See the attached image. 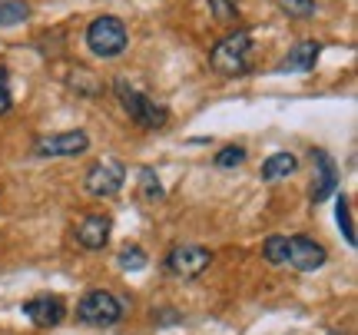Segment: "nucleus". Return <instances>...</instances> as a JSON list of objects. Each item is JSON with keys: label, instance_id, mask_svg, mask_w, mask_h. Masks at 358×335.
Here are the masks:
<instances>
[{"label": "nucleus", "instance_id": "f257e3e1", "mask_svg": "<svg viewBox=\"0 0 358 335\" xmlns=\"http://www.w3.org/2000/svg\"><path fill=\"white\" fill-rule=\"evenodd\" d=\"M209 66L222 73V77H243L252 66V34L249 30H236L229 37H222L209 53Z\"/></svg>", "mask_w": 358, "mask_h": 335}, {"label": "nucleus", "instance_id": "f03ea898", "mask_svg": "<svg viewBox=\"0 0 358 335\" xmlns=\"http://www.w3.org/2000/svg\"><path fill=\"white\" fill-rule=\"evenodd\" d=\"M113 93H116V100L123 104V110L129 113V120H133L136 127H143V129L166 127V116H169L166 106L153 104L150 97H143L140 90H133L127 80H116V83H113Z\"/></svg>", "mask_w": 358, "mask_h": 335}, {"label": "nucleus", "instance_id": "7ed1b4c3", "mask_svg": "<svg viewBox=\"0 0 358 335\" xmlns=\"http://www.w3.org/2000/svg\"><path fill=\"white\" fill-rule=\"evenodd\" d=\"M77 319L83 325H116L123 319V302L113 296V292H106V289H90L87 296L77 302Z\"/></svg>", "mask_w": 358, "mask_h": 335}, {"label": "nucleus", "instance_id": "20e7f679", "mask_svg": "<svg viewBox=\"0 0 358 335\" xmlns=\"http://www.w3.org/2000/svg\"><path fill=\"white\" fill-rule=\"evenodd\" d=\"M127 24L120 17H96L93 24L87 27V47L96 57H116V53L127 50Z\"/></svg>", "mask_w": 358, "mask_h": 335}, {"label": "nucleus", "instance_id": "39448f33", "mask_svg": "<svg viewBox=\"0 0 358 335\" xmlns=\"http://www.w3.org/2000/svg\"><path fill=\"white\" fill-rule=\"evenodd\" d=\"M123 183H127V166L120 163V159H100V163H93L87 173V193L90 196H100V199H110L123 190Z\"/></svg>", "mask_w": 358, "mask_h": 335}, {"label": "nucleus", "instance_id": "423d86ee", "mask_svg": "<svg viewBox=\"0 0 358 335\" xmlns=\"http://www.w3.org/2000/svg\"><path fill=\"white\" fill-rule=\"evenodd\" d=\"M209 262H213V252L203 245H176L166 256V272L179 279H196L209 269Z\"/></svg>", "mask_w": 358, "mask_h": 335}, {"label": "nucleus", "instance_id": "0eeeda50", "mask_svg": "<svg viewBox=\"0 0 358 335\" xmlns=\"http://www.w3.org/2000/svg\"><path fill=\"white\" fill-rule=\"evenodd\" d=\"M90 136L83 129H66V133H53V136H40L34 153L37 156H80L87 153Z\"/></svg>", "mask_w": 358, "mask_h": 335}, {"label": "nucleus", "instance_id": "6e6552de", "mask_svg": "<svg viewBox=\"0 0 358 335\" xmlns=\"http://www.w3.org/2000/svg\"><path fill=\"white\" fill-rule=\"evenodd\" d=\"M325 259H329V252H325L322 243H315V239H308V236H292V239H289L285 262H292L299 272L319 269V266H325Z\"/></svg>", "mask_w": 358, "mask_h": 335}, {"label": "nucleus", "instance_id": "1a4fd4ad", "mask_svg": "<svg viewBox=\"0 0 358 335\" xmlns=\"http://www.w3.org/2000/svg\"><path fill=\"white\" fill-rule=\"evenodd\" d=\"M24 315L40 329H53L66 319V306L60 296H37L24 306Z\"/></svg>", "mask_w": 358, "mask_h": 335}, {"label": "nucleus", "instance_id": "9d476101", "mask_svg": "<svg viewBox=\"0 0 358 335\" xmlns=\"http://www.w3.org/2000/svg\"><path fill=\"white\" fill-rule=\"evenodd\" d=\"M315 159V183H312V203H322V199H329L335 196L338 190V169H335V159L325 150H315L312 153Z\"/></svg>", "mask_w": 358, "mask_h": 335}, {"label": "nucleus", "instance_id": "9b49d317", "mask_svg": "<svg viewBox=\"0 0 358 335\" xmlns=\"http://www.w3.org/2000/svg\"><path fill=\"white\" fill-rule=\"evenodd\" d=\"M110 232H113V222L110 216H87V220L77 226V243L90 252H96L110 243Z\"/></svg>", "mask_w": 358, "mask_h": 335}, {"label": "nucleus", "instance_id": "f8f14e48", "mask_svg": "<svg viewBox=\"0 0 358 335\" xmlns=\"http://www.w3.org/2000/svg\"><path fill=\"white\" fill-rule=\"evenodd\" d=\"M319 60V43L315 40H302V43H295L292 50L285 53V60H282V70L285 73H306L312 70Z\"/></svg>", "mask_w": 358, "mask_h": 335}, {"label": "nucleus", "instance_id": "ddd939ff", "mask_svg": "<svg viewBox=\"0 0 358 335\" xmlns=\"http://www.w3.org/2000/svg\"><path fill=\"white\" fill-rule=\"evenodd\" d=\"M295 169H299V159H295L292 153H275V156H268L266 163H262L259 176H262L266 183H275V180H285V176H292Z\"/></svg>", "mask_w": 358, "mask_h": 335}, {"label": "nucleus", "instance_id": "4468645a", "mask_svg": "<svg viewBox=\"0 0 358 335\" xmlns=\"http://www.w3.org/2000/svg\"><path fill=\"white\" fill-rule=\"evenodd\" d=\"M30 17V7L24 0H0V27H17Z\"/></svg>", "mask_w": 358, "mask_h": 335}, {"label": "nucleus", "instance_id": "2eb2a0df", "mask_svg": "<svg viewBox=\"0 0 358 335\" xmlns=\"http://www.w3.org/2000/svg\"><path fill=\"white\" fill-rule=\"evenodd\" d=\"M335 216H338V229H342V236H345L348 245H355V226H352V203H348V196L342 193L338 196V206H335Z\"/></svg>", "mask_w": 358, "mask_h": 335}, {"label": "nucleus", "instance_id": "dca6fc26", "mask_svg": "<svg viewBox=\"0 0 358 335\" xmlns=\"http://www.w3.org/2000/svg\"><path fill=\"white\" fill-rule=\"evenodd\" d=\"M140 196L146 203H159L163 199V183L156 180V173L150 166L140 169Z\"/></svg>", "mask_w": 358, "mask_h": 335}, {"label": "nucleus", "instance_id": "f3484780", "mask_svg": "<svg viewBox=\"0 0 358 335\" xmlns=\"http://www.w3.org/2000/svg\"><path fill=\"white\" fill-rule=\"evenodd\" d=\"M285 252H289V239H285V236H268L266 243H262V256H266V262H272V266H282V262H285Z\"/></svg>", "mask_w": 358, "mask_h": 335}, {"label": "nucleus", "instance_id": "a211bd4d", "mask_svg": "<svg viewBox=\"0 0 358 335\" xmlns=\"http://www.w3.org/2000/svg\"><path fill=\"white\" fill-rule=\"evenodd\" d=\"M116 262H120V269L136 272V269H143V266H146V252H143L140 245H127V249H120Z\"/></svg>", "mask_w": 358, "mask_h": 335}, {"label": "nucleus", "instance_id": "6ab92c4d", "mask_svg": "<svg viewBox=\"0 0 358 335\" xmlns=\"http://www.w3.org/2000/svg\"><path fill=\"white\" fill-rule=\"evenodd\" d=\"M209 10H213V17H216V20L232 24V20L239 17V0H209Z\"/></svg>", "mask_w": 358, "mask_h": 335}, {"label": "nucleus", "instance_id": "aec40b11", "mask_svg": "<svg viewBox=\"0 0 358 335\" xmlns=\"http://www.w3.org/2000/svg\"><path fill=\"white\" fill-rule=\"evenodd\" d=\"M243 159H245L243 146H226V150H219V153H216V166L219 169H236Z\"/></svg>", "mask_w": 358, "mask_h": 335}, {"label": "nucleus", "instance_id": "412c9836", "mask_svg": "<svg viewBox=\"0 0 358 335\" xmlns=\"http://www.w3.org/2000/svg\"><path fill=\"white\" fill-rule=\"evenodd\" d=\"M282 7L289 17H312L315 10V0H282Z\"/></svg>", "mask_w": 358, "mask_h": 335}, {"label": "nucleus", "instance_id": "4be33fe9", "mask_svg": "<svg viewBox=\"0 0 358 335\" xmlns=\"http://www.w3.org/2000/svg\"><path fill=\"white\" fill-rule=\"evenodd\" d=\"M13 106V100H10V80H7V70L0 66V116L7 113Z\"/></svg>", "mask_w": 358, "mask_h": 335}, {"label": "nucleus", "instance_id": "5701e85b", "mask_svg": "<svg viewBox=\"0 0 358 335\" xmlns=\"http://www.w3.org/2000/svg\"><path fill=\"white\" fill-rule=\"evenodd\" d=\"M329 335H342V332H329Z\"/></svg>", "mask_w": 358, "mask_h": 335}]
</instances>
